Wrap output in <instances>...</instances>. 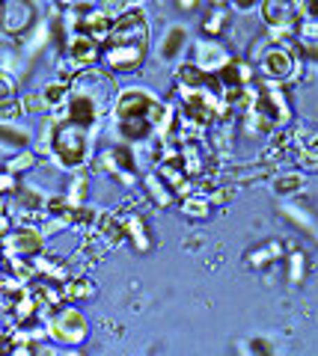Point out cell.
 I'll list each match as a JSON object with an SVG mask.
<instances>
[{"instance_id": "obj_1", "label": "cell", "mask_w": 318, "mask_h": 356, "mask_svg": "<svg viewBox=\"0 0 318 356\" xmlns=\"http://www.w3.org/2000/svg\"><path fill=\"white\" fill-rule=\"evenodd\" d=\"M93 131H86L81 125H72V122H63L57 125L54 134V149H51V161L65 172L84 170L86 163L93 161V146H90Z\"/></svg>"}, {"instance_id": "obj_2", "label": "cell", "mask_w": 318, "mask_h": 356, "mask_svg": "<svg viewBox=\"0 0 318 356\" xmlns=\"http://www.w3.org/2000/svg\"><path fill=\"white\" fill-rule=\"evenodd\" d=\"M45 332L51 341H57L60 348H81L90 339V321L78 309V303L65 300L63 306H57L45 318Z\"/></svg>"}, {"instance_id": "obj_3", "label": "cell", "mask_w": 318, "mask_h": 356, "mask_svg": "<svg viewBox=\"0 0 318 356\" xmlns=\"http://www.w3.org/2000/svg\"><path fill=\"white\" fill-rule=\"evenodd\" d=\"M256 72H259V77H265L271 83H289L298 77L301 60L289 44H268L256 60Z\"/></svg>"}, {"instance_id": "obj_4", "label": "cell", "mask_w": 318, "mask_h": 356, "mask_svg": "<svg viewBox=\"0 0 318 356\" xmlns=\"http://www.w3.org/2000/svg\"><path fill=\"white\" fill-rule=\"evenodd\" d=\"M161 104V98L152 92L146 86H125V89H116V98H113V107H111V119H149L155 107Z\"/></svg>"}, {"instance_id": "obj_5", "label": "cell", "mask_w": 318, "mask_h": 356, "mask_svg": "<svg viewBox=\"0 0 318 356\" xmlns=\"http://www.w3.org/2000/svg\"><path fill=\"white\" fill-rule=\"evenodd\" d=\"M253 110L256 116H262L265 122H271L273 128H289L292 125V107L286 102V92H283V83H259L256 86V98H253Z\"/></svg>"}, {"instance_id": "obj_6", "label": "cell", "mask_w": 318, "mask_h": 356, "mask_svg": "<svg viewBox=\"0 0 318 356\" xmlns=\"http://www.w3.org/2000/svg\"><path fill=\"white\" fill-rule=\"evenodd\" d=\"M149 57V44L140 42H119L104 44V69L111 74H137Z\"/></svg>"}, {"instance_id": "obj_7", "label": "cell", "mask_w": 318, "mask_h": 356, "mask_svg": "<svg viewBox=\"0 0 318 356\" xmlns=\"http://www.w3.org/2000/svg\"><path fill=\"white\" fill-rule=\"evenodd\" d=\"M45 229L36 222H21L9 235H3V259L6 255H18V259H36L45 252Z\"/></svg>"}, {"instance_id": "obj_8", "label": "cell", "mask_w": 318, "mask_h": 356, "mask_svg": "<svg viewBox=\"0 0 318 356\" xmlns=\"http://www.w3.org/2000/svg\"><path fill=\"white\" fill-rule=\"evenodd\" d=\"M39 24L36 0H3V33L13 39H24Z\"/></svg>"}, {"instance_id": "obj_9", "label": "cell", "mask_w": 318, "mask_h": 356, "mask_svg": "<svg viewBox=\"0 0 318 356\" xmlns=\"http://www.w3.org/2000/svg\"><path fill=\"white\" fill-rule=\"evenodd\" d=\"M119 42L149 44V15H146L143 6H131L122 15H116V27L104 44H119Z\"/></svg>"}, {"instance_id": "obj_10", "label": "cell", "mask_w": 318, "mask_h": 356, "mask_svg": "<svg viewBox=\"0 0 318 356\" xmlns=\"http://www.w3.org/2000/svg\"><path fill=\"white\" fill-rule=\"evenodd\" d=\"M102 48L104 44L98 39H93V36H86V33H72L69 42H65V48H63V54H65V60H69L74 69L86 72V69H95V65L104 60Z\"/></svg>"}, {"instance_id": "obj_11", "label": "cell", "mask_w": 318, "mask_h": 356, "mask_svg": "<svg viewBox=\"0 0 318 356\" xmlns=\"http://www.w3.org/2000/svg\"><path fill=\"white\" fill-rule=\"evenodd\" d=\"M229 57L232 54L226 51V44L221 42V39H208V36H202V39H196L193 42V63L200 65L202 72H208V74H217L223 69V65L229 63Z\"/></svg>"}, {"instance_id": "obj_12", "label": "cell", "mask_w": 318, "mask_h": 356, "mask_svg": "<svg viewBox=\"0 0 318 356\" xmlns=\"http://www.w3.org/2000/svg\"><path fill=\"white\" fill-rule=\"evenodd\" d=\"M116 27V18L107 13L104 6H95V3H84V13H81V24H78V33H86V36H93L98 42H107L111 39V33Z\"/></svg>"}, {"instance_id": "obj_13", "label": "cell", "mask_w": 318, "mask_h": 356, "mask_svg": "<svg viewBox=\"0 0 318 356\" xmlns=\"http://www.w3.org/2000/svg\"><path fill=\"white\" fill-rule=\"evenodd\" d=\"M13 202L21 208V214H30V217H42L48 220V193L36 184H18V191L13 193Z\"/></svg>"}, {"instance_id": "obj_14", "label": "cell", "mask_w": 318, "mask_h": 356, "mask_svg": "<svg viewBox=\"0 0 318 356\" xmlns=\"http://www.w3.org/2000/svg\"><path fill=\"white\" fill-rule=\"evenodd\" d=\"M273 170H277V166H271V163H265V161L238 163V166H232V170H226L221 178H223V181H229V184H235V187H253V184L262 181V178L273 175Z\"/></svg>"}, {"instance_id": "obj_15", "label": "cell", "mask_w": 318, "mask_h": 356, "mask_svg": "<svg viewBox=\"0 0 318 356\" xmlns=\"http://www.w3.org/2000/svg\"><path fill=\"white\" fill-rule=\"evenodd\" d=\"M188 42H191L188 27H184V24H170L167 30H164L161 42H158V60L175 63L184 54V48H188Z\"/></svg>"}, {"instance_id": "obj_16", "label": "cell", "mask_w": 318, "mask_h": 356, "mask_svg": "<svg viewBox=\"0 0 318 356\" xmlns=\"http://www.w3.org/2000/svg\"><path fill=\"white\" fill-rule=\"evenodd\" d=\"M256 65H250L247 60L241 57H229V63L223 65L217 77H221V83L229 89V86H253L256 83Z\"/></svg>"}, {"instance_id": "obj_17", "label": "cell", "mask_w": 318, "mask_h": 356, "mask_svg": "<svg viewBox=\"0 0 318 356\" xmlns=\"http://www.w3.org/2000/svg\"><path fill=\"white\" fill-rule=\"evenodd\" d=\"M143 193H146V199H149V202L155 205V208H170V205L175 202L173 187L164 181L158 170H152V172L143 175Z\"/></svg>"}, {"instance_id": "obj_18", "label": "cell", "mask_w": 318, "mask_h": 356, "mask_svg": "<svg viewBox=\"0 0 318 356\" xmlns=\"http://www.w3.org/2000/svg\"><path fill=\"white\" fill-rule=\"evenodd\" d=\"M292 154H294V163L303 166V170H318V131L303 128Z\"/></svg>"}, {"instance_id": "obj_19", "label": "cell", "mask_w": 318, "mask_h": 356, "mask_svg": "<svg viewBox=\"0 0 318 356\" xmlns=\"http://www.w3.org/2000/svg\"><path fill=\"white\" fill-rule=\"evenodd\" d=\"M283 255H286V243L283 241H265V243H259V247L250 250L244 255V261H247V267H253V270H262V267L280 261Z\"/></svg>"}, {"instance_id": "obj_20", "label": "cell", "mask_w": 318, "mask_h": 356, "mask_svg": "<svg viewBox=\"0 0 318 356\" xmlns=\"http://www.w3.org/2000/svg\"><path fill=\"white\" fill-rule=\"evenodd\" d=\"M306 184H310V178H306V172L301 170H289V172H277L271 178V191L277 193L280 199H289L294 193L306 191Z\"/></svg>"}, {"instance_id": "obj_21", "label": "cell", "mask_w": 318, "mask_h": 356, "mask_svg": "<svg viewBox=\"0 0 318 356\" xmlns=\"http://www.w3.org/2000/svg\"><path fill=\"white\" fill-rule=\"evenodd\" d=\"M200 24H202V36L221 39L229 30V24H232V13H229V6H208V13L202 15Z\"/></svg>"}, {"instance_id": "obj_22", "label": "cell", "mask_w": 318, "mask_h": 356, "mask_svg": "<svg viewBox=\"0 0 318 356\" xmlns=\"http://www.w3.org/2000/svg\"><path fill=\"white\" fill-rule=\"evenodd\" d=\"M0 140H3L6 149H33V143H36V131H33L30 125H24V122H15V125H3L0 128Z\"/></svg>"}, {"instance_id": "obj_23", "label": "cell", "mask_w": 318, "mask_h": 356, "mask_svg": "<svg viewBox=\"0 0 318 356\" xmlns=\"http://www.w3.org/2000/svg\"><path fill=\"white\" fill-rule=\"evenodd\" d=\"M36 270H39V280H54V282H65V280H72V270H69V264H65L63 259H54V255H36Z\"/></svg>"}, {"instance_id": "obj_24", "label": "cell", "mask_w": 318, "mask_h": 356, "mask_svg": "<svg viewBox=\"0 0 318 356\" xmlns=\"http://www.w3.org/2000/svg\"><path fill=\"white\" fill-rule=\"evenodd\" d=\"M125 226H128V241L137 252H149L152 250V235H149V226L140 214H125Z\"/></svg>"}, {"instance_id": "obj_25", "label": "cell", "mask_w": 318, "mask_h": 356, "mask_svg": "<svg viewBox=\"0 0 318 356\" xmlns=\"http://www.w3.org/2000/svg\"><path fill=\"white\" fill-rule=\"evenodd\" d=\"M208 83V72H202L193 60H182L175 65V86H188V89H202Z\"/></svg>"}, {"instance_id": "obj_26", "label": "cell", "mask_w": 318, "mask_h": 356, "mask_svg": "<svg viewBox=\"0 0 318 356\" xmlns=\"http://www.w3.org/2000/svg\"><path fill=\"white\" fill-rule=\"evenodd\" d=\"M3 270L6 273H13L18 282H24V285H33L39 280V270H36V261L33 259H18V255H6L3 259Z\"/></svg>"}, {"instance_id": "obj_27", "label": "cell", "mask_w": 318, "mask_h": 356, "mask_svg": "<svg viewBox=\"0 0 318 356\" xmlns=\"http://www.w3.org/2000/svg\"><path fill=\"white\" fill-rule=\"evenodd\" d=\"M306 273H310V259L303 250H292L286 255V282L289 285H303Z\"/></svg>"}, {"instance_id": "obj_28", "label": "cell", "mask_w": 318, "mask_h": 356, "mask_svg": "<svg viewBox=\"0 0 318 356\" xmlns=\"http://www.w3.org/2000/svg\"><path fill=\"white\" fill-rule=\"evenodd\" d=\"M65 288V300L69 303H84V300H90L95 294V282L86 280V276H72V280L63 282Z\"/></svg>"}, {"instance_id": "obj_29", "label": "cell", "mask_w": 318, "mask_h": 356, "mask_svg": "<svg viewBox=\"0 0 318 356\" xmlns=\"http://www.w3.org/2000/svg\"><path fill=\"white\" fill-rule=\"evenodd\" d=\"M182 214L184 217H193V220H205L208 214H212V199H208L205 193H191L182 199Z\"/></svg>"}, {"instance_id": "obj_30", "label": "cell", "mask_w": 318, "mask_h": 356, "mask_svg": "<svg viewBox=\"0 0 318 356\" xmlns=\"http://www.w3.org/2000/svg\"><path fill=\"white\" fill-rule=\"evenodd\" d=\"M283 214H286V220L294 222V226H298L301 232H315V229H318L312 211H306V208L298 205V202H286V205H283Z\"/></svg>"}, {"instance_id": "obj_31", "label": "cell", "mask_w": 318, "mask_h": 356, "mask_svg": "<svg viewBox=\"0 0 318 356\" xmlns=\"http://www.w3.org/2000/svg\"><path fill=\"white\" fill-rule=\"evenodd\" d=\"M65 196H69L74 205H86V196H90V175L84 170H74L69 184H65Z\"/></svg>"}, {"instance_id": "obj_32", "label": "cell", "mask_w": 318, "mask_h": 356, "mask_svg": "<svg viewBox=\"0 0 318 356\" xmlns=\"http://www.w3.org/2000/svg\"><path fill=\"white\" fill-rule=\"evenodd\" d=\"M36 163H39V154H36V152H33V149H21V152L9 154V158L3 161V170L15 172V175H24V172H30Z\"/></svg>"}, {"instance_id": "obj_33", "label": "cell", "mask_w": 318, "mask_h": 356, "mask_svg": "<svg viewBox=\"0 0 318 356\" xmlns=\"http://www.w3.org/2000/svg\"><path fill=\"white\" fill-rule=\"evenodd\" d=\"M42 95H45V102L51 110H60L65 107V102H69L72 95V83H63V81H51L45 83V89H42Z\"/></svg>"}, {"instance_id": "obj_34", "label": "cell", "mask_w": 318, "mask_h": 356, "mask_svg": "<svg viewBox=\"0 0 318 356\" xmlns=\"http://www.w3.org/2000/svg\"><path fill=\"white\" fill-rule=\"evenodd\" d=\"M24 116H27V110H24V102H21V95L3 98V102H0V122H3V125H15V122H21Z\"/></svg>"}, {"instance_id": "obj_35", "label": "cell", "mask_w": 318, "mask_h": 356, "mask_svg": "<svg viewBox=\"0 0 318 356\" xmlns=\"http://www.w3.org/2000/svg\"><path fill=\"white\" fill-rule=\"evenodd\" d=\"M21 102H24L27 116H45V113H51V107H48V102H45V95H42V92H21Z\"/></svg>"}, {"instance_id": "obj_36", "label": "cell", "mask_w": 318, "mask_h": 356, "mask_svg": "<svg viewBox=\"0 0 318 356\" xmlns=\"http://www.w3.org/2000/svg\"><path fill=\"white\" fill-rule=\"evenodd\" d=\"M298 39L318 42V21H315V18H301V24H298Z\"/></svg>"}, {"instance_id": "obj_37", "label": "cell", "mask_w": 318, "mask_h": 356, "mask_svg": "<svg viewBox=\"0 0 318 356\" xmlns=\"http://www.w3.org/2000/svg\"><path fill=\"white\" fill-rule=\"evenodd\" d=\"M15 74H9V72H0V102L3 98H15Z\"/></svg>"}, {"instance_id": "obj_38", "label": "cell", "mask_w": 318, "mask_h": 356, "mask_svg": "<svg viewBox=\"0 0 318 356\" xmlns=\"http://www.w3.org/2000/svg\"><path fill=\"white\" fill-rule=\"evenodd\" d=\"M0 187H3V196H13V193L18 191V184H15V172L3 170V175H0Z\"/></svg>"}, {"instance_id": "obj_39", "label": "cell", "mask_w": 318, "mask_h": 356, "mask_svg": "<svg viewBox=\"0 0 318 356\" xmlns=\"http://www.w3.org/2000/svg\"><path fill=\"white\" fill-rule=\"evenodd\" d=\"M262 0H229V6L238 9V13H259Z\"/></svg>"}, {"instance_id": "obj_40", "label": "cell", "mask_w": 318, "mask_h": 356, "mask_svg": "<svg viewBox=\"0 0 318 356\" xmlns=\"http://www.w3.org/2000/svg\"><path fill=\"white\" fill-rule=\"evenodd\" d=\"M247 348L253 350V353H273V344H271L268 339H253V341L247 344Z\"/></svg>"}, {"instance_id": "obj_41", "label": "cell", "mask_w": 318, "mask_h": 356, "mask_svg": "<svg viewBox=\"0 0 318 356\" xmlns=\"http://www.w3.org/2000/svg\"><path fill=\"white\" fill-rule=\"evenodd\" d=\"M175 6H179V13H193L200 6V0H175Z\"/></svg>"}, {"instance_id": "obj_42", "label": "cell", "mask_w": 318, "mask_h": 356, "mask_svg": "<svg viewBox=\"0 0 318 356\" xmlns=\"http://www.w3.org/2000/svg\"><path fill=\"white\" fill-rule=\"evenodd\" d=\"M122 3H125V6H143L146 0H122Z\"/></svg>"}, {"instance_id": "obj_43", "label": "cell", "mask_w": 318, "mask_h": 356, "mask_svg": "<svg viewBox=\"0 0 318 356\" xmlns=\"http://www.w3.org/2000/svg\"><path fill=\"white\" fill-rule=\"evenodd\" d=\"M312 235H315V241H318V229H315V232H312Z\"/></svg>"}]
</instances>
